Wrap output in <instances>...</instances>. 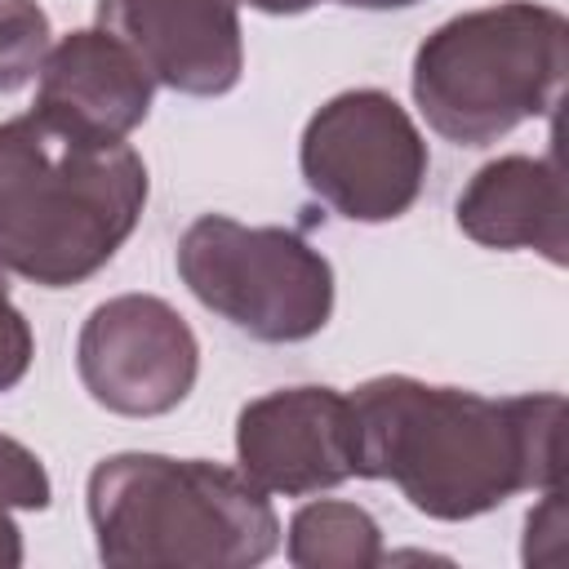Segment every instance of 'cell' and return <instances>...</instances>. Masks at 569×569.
<instances>
[{"instance_id": "cell-1", "label": "cell", "mask_w": 569, "mask_h": 569, "mask_svg": "<svg viewBox=\"0 0 569 569\" xmlns=\"http://www.w3.org/2000/svg\"><path fill=\"white\" fill-rule=\"evenodd\" d=\"M356 476L391 480L431 520H476L525 489L560 485L556 391L480 396L409 373L365 378L351 396Z\"/></svg>"}, {"instance_id": "cell-2", "label": "cell", "mask_w": 569, "mask_h": 569, "mask_svg": "<svg viewBox=\"0 0 569 569\" xmlns=\"http://www.w3.org/2000/svg\"><path fill=\"white\" fill-rule=\"evenodd\" d=\"M151 178L124 138L44 111L0 120V267L40 289L98 276L142 222Z\"/></svg>"}, {"instance_id": "cell-3", "label": "cell", "mask_w": 569, "mask_h": 569, "mask_svg": "<svg viewBox=\"0 0 569 569\" xmlns=\"http://www.w3.org/2000/svg\"><path fill=\"white\" fill-rule=\"evenodd\" d=\"M98 560L116 569H249L280 551V516L240 467L124 449L89 471Z\"/></svg>"}, {"instance_id": "cell-4", "label": "cell", "mask_w": 569, "mask_h": 569, "mask_svg": "<svg viewBox=\"0 0 569 569\" xmlns=\"http://www.w3.org/2000/svg\"><path fill=\"white\" fill-rule=\"evenodd\" d=\"M569 71V22L538 0H502L440 22L413 53L422 120L453 147H489L525 120L556 116Z\"/></svg>"}, {"instance_id": "cell-5", "label": "cell", "mask_w": 569, "mask_h": 569, "mask_svg": "<svg viewBox=\"0 0 569 569\" xmlns=\"http://www.w3.org/2000/svg\"><path fill=\"white\" fill-rule=\"evenodd\" d=\"M178 276L200 307L258 342H307L333 316V267L289 227L200 213L178 240Z\"/></svg>"}, {"instance_id": "cell-6", "label": "cell", "mask_w": 569, "mask_h": 569, "mask_svg": "<svg viewBox=\"0 0 569 569\" xmlns=\"http://www.w3.org/2000/svg\"><path fill=\"white\" fill-rule=\"evenodd\" d=\"M307 191L347 222H391L422 196L431 156L413 116L387 89H342L320 102L298 142Z\"/></svg>"}, {"instance_id": "cell-7", "label": "cell", "mask_w": 569, "mask_h": 569, "mask_svg": "<svg viewBox=\"0 0 569 569\" xmlns=\"http://www.w3.org/2000/svg\"><path fill=\"white\" fill-rule=\"evenodd\" d=\"M76 373L93 405L120 418L173 413L200 373V342L178 307L156 293L98 302L76 338Z\"/></svg>"}, {"instance_id": "cell-8", "label": "cell", "mask_w": 569, "mask_h": 569, "mask_svg": "<svg viewBox=\"0 0 569 569\" xmlns=\"http://www.w3.org/2000/svg\"><path fill=\"white\" fill-rule=\"evenodd\" d=\"M236 462L262 493L307 498L356 476V418L347 391L276 387L236 413Z\"/></svg>"}, {"instance_id": "cell-9", "label": "cell", "mask_w": 569, "mask_h": 569, "mask_svg": "<svg viewBox=\"0 0 569 569\" xmlns=\"http://www.w3.org/2000/svg\"><path fill=\"white\" fill-rule=\"evenodd\" d=\"M236 4L240 0H98V27L129 44L156 84L187 98H218L231 93L244 71Z\"/></svg>"}, {"instance_id": "cell-10", "label": "cell", "mask_w": 569, "mask_h": 569, "mask_svg": "<svg viewBox=\"0 0 569 569\" xmlns=\"http://www.w3.org/2000/svg\"><path fill=\"white\" fill-rule=\"evenodd\" d=\"M151 98L156 80L133 49L102 27H80L49 44L31 107L93 138H129L151 116Z\"/></svg>"}, {"instance_id": "cell-11", "label": "cell", "mask_w": 569, "mask_h": 569, "mask_svg": "<svg viewBox=\"0 0 569 569\" xmlns=\"http://www.w3.org/2000/svg\"><path fill=\"white\" fill-rule=\"evenodd\" d=\"M458 231L485 249H533L565 267V182L556 156H498L480 164L453 204Z\"/></svg>"}, {"instance_id": "cell-12", "label": "cell", "mask_w": 569, "mask_h": 569, "mask_svg": "<svg viewBox=\"0 0 569 569\" xmlns=\"http://www.w3.org/2000/svg\"><path fill=\"white\" fill-rule=\"evenodd\" d=\"M284 556L298 569H373L387 560L378 520L342 498L302 502L289 520Z\"/></svg>"}, {"instance_id": "cell-13", "label": "cell", "mask_w": 569, "mask_h": 569, "mask_svg": "<svg viewBox=\"0 0 569 569\" xmlns=\"http://www.w3.org/2000/svg\"><path fill=\"white\" fill-rule=\"evenodd\" d=\"M53 44L49 13L36 0H0V93L22 89Z\"/></svg>"}, {"instance_id": "cell-14", "label": "cell", "mask_w": 569, "mask_h": 569, "mask_svg": "<svg viewBox=\"0 0 569 569\" xmlns=\"http://www.w3.org/2000/svg\"><path fill=\"white\" fill-rule=\"evenodd\" d=\"M53 502V480L44 462L13 436L0 431V507L18 511H44Z\"/></svg>"}, {"instance_id": "cell-15", "label": "cell", "mask_w": 569, "mask_h": 569, "mask_svg": "<svg viewBox=\"0 0 569 569\" xmlns=\"http://www.w3.org/2000/svg\"><path fill=\"white\" fill-rule=\"evenodd\" d=\"M31 356H36L31 325H27V316L13 307L9 284H4V267H0V391H13V387L27 378Z\"/></svg>"}, {"instance_id": "cell-16", "label": "cell", "mask_w": 569, "mask_h": 569, "mask_svg": "<svg viewBox=\"0 0 569 569\" xmlns=\"http://www.w3.org/2000/svg\"><path fill=\"white\" fill-rule=\"evenodd\" d=\"M22 565V529L13 525L9 507H0V569H18Z\"/></svg>"}, {"instance_id": "cell-17", "label": "cell", "mask_w": 569, "mask_h": 569, "mask_svg": "<svg viewBox=\"0 0 569 569\" xmlns=\"http://www.w3.org/2000/svg\"><path fill=\"white\" fill-rule=\"evenodd\" d=\"M249 9H258V13H271V18H293V13H307V9H316L320 0H244Z\"/></svg>"}, {"instance_id": "cell-18", "label": "cell", "mask_w": 569, "mask_h": 569, "mask_svg": "<svg viewBox=\"0 0 569 569\" xmlns=\"http://www.w3.org/2000/svg\"><path fill=\"white\" fill-rule=\"evenodd\" d=\"M342 4H351V9H409L418 0H342Z\"/></svg>"}]
</instances>
